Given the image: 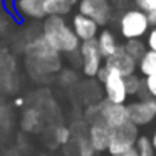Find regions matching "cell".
Masks as SVG:
<instances>
[{"instance_id": "cell-9", "label": "cell", "mask_w": 156, "mask_h": 156, "mask_svg": "<svg viewBox=\"0 0 156 156\" xmlns=\"http://www.w3.org/2000/svg\"><path fill=\"white\" fill-rule=\"evenodd\" d=\"M111 2L109 0H81L79 14L89 17L98 25H106L111 20Z\"/></svg>"}, {"instance_id": "cell-21", "label": "cell", "mask_w": 156, "mask_h": 156, "mask_svg": "<svg viewBox=\"0 0 156 156\" xmlns=\"http://www.w3.org/2000/svg\"><path fill=\"white\" fill-rule=\"evenodd\" d=\"M124 84H126V92L128 96H139L143 91V77L136 74H131L128 77H124Z\"/></svg>"}, {"instance_id": "cell-11", "label": "cell", "mask_w": 156, "mask_h": 156, "mask_svg": "<svg viewBox=\"0 0 156 156\" xmlns=\"http://www.w3.org/2000/svg\"><path fill=\"white\" fill-rule=\"evenodd\" d=\"M104 67L109 69V71H116L121 76L128 77V76L134 74L136 69H138V62L124 51L122 45H118L116 52L111 55V57L104 59Z\"/></svg>"}, {"instance_id": "cell-1", "label": "cell", "mask_w": 156, "mask_h": 156, "mask_svg": "<svg viewBox=\"0 0 156 156\" xmlns=\"http://www.w3.org/2000/svg\"><path fill=\"white\" fill-rule=\"evenodd\" d=\"M42 35L57 52H79L81 41L61 15H49L42 24Z\"/></svg>"}, {"instance_id": "cell-31", "label": "cell", "mask_w": 156, "mask_h": 156, "mask_svg": "<svg viewBox=\"0 0 156 156\" xmlns=\"http://www.w3.org/2000/svg\"><path fill=\"white\" fill-rule=\"evenodd\" d=\"M149 141H151V146H153V149H154V153H156V131L151 134V138H149Z\"/></svg>"}, {"instance_id": "cell-2", "label": "cell", "mask_w": 156, "mask_h": 156, "mask_svg": "<svg viewBox=\"0 0 156 156\" xmlns=\"http://www.w3.org/2000/svg\"><path fill=\"white\" fill-rule=\"evenodd\" d=\"M119 32L126 41L141 39L149 32L148 14L139 9H126L119 17Z\"/></svg>"}, {"instance_id": "cell-3", "label": "cell", "mask_w": 156, "mask_h": 156, "mask_svg": "<svg viewBox=\"0 0 156 156\" xmlns=\"http://www.w3.org/2000/svg\"><path fill=\"white\" fill-rule=\"evenodd\" d=\"M138 126L133 122H126V124L119 126V128L111 129V139H109L108 151L111 156H121L122 153L129 151L131 148L136 146V139H138Z\"/></svg>"}, {"instance_id": "cell-15", "label": "cell", "mask_w": 156, "mask_h": 156, "mask_svg": "<svg viewBox=\"0 0 156 156\" xmlns=\"http://www.w3.org/2000/svg\"><path fill=\"white\" fill-rule=\"evenodd\" d=\"M44 118H42L41 111L37 108H32L29 106L27 109L24 111L20 119V126L25 133H39V131H44Z\"/></svg>"}, {"instance_id": "cell-33", "label": "cell", "mask_w": 156, "mask_h": 156, "mask_svg": "<svg viewBox=\"0 0 156 156\" xmlns=\"http://www.w3.org/2000/svg\"><path fill=\"white\" fill-rule=\"evenodd\" d=\"M41 156H47V154H41Z\"/></svg>"}, {"instance_id": "cell-29", "label": "cell", "mask_w": 156, "mask_h": 156, "mask_svg": "<svg viewBox=\"0 0 156 156\" xmlns=\"http://www.w3.org/2000/svg\"><path fill=\"white\" fill-rule=\"evenodd\" d=\"M9 24H10V22H9V17L5 14H0V34H2V32H5L9 29Z\"/></svg>"}, {"instance_id": "cell-8", "label": "cell", "mask_w": 156, "mask_h": 156, "mask_svg": "<svg viewBox=\"0 0 156 156\" xmlns=\"http://www.w3.org/2000/svg\"><path fill=\"white\" fill-rule=\"evenodd\" d=\"M104 94L108 101L116 102V104H126L128 101V92H126V84H124V76H121L116 71L106 69V77L102 81Z\"/></svg>"}, {"instance_id": "cell-32", "label": "cell", "mask_w": 156, "mask_h": 156, "mask_svg": "<svg viewBox=\"0 0 156 156\" xmlns=\"http://www.w3.org/2000/svg\"><path fill=\"white\" fill-rule=\"evenodd\" d=\"M7 156H24V154H20V151H19V149H12V151L7 153Z\"/></svg>"}, {"instance_id": "cell-7", "label": "cell", "mask_w": 156, "mask_h": 156, "mask_svg": "<svg viewBox=\"0 0 156 156\" xmlns=\"http://www.w3.org/2000/svg\"><path fill=\"white\" fill-rule=\"evenodd\" d=\"M79 55H81V62H82V72L87 77H96L99 72V69L102 67V55L99 52L98 42L94 41H87L82 42L79 45Z\"/></svg>"}, {"instance_id": "cell-4", "label": "cell", "mask_w": 156, "mask_h": 156, "mask_svg": "<svg viewBox=\"0 0 156 156\" xmlns=\"http://www.w3.org/2000/svg\"><path fill=\"white\" fill-rule=\"evenodd\" d=\"M19 84L17 61L7 49H0V91L17 92Z\"/></svg>"}, {"instance_id": "cell-10", "label": "cell", "mask_w": 156, "mask_h": 156, "mask_svg": "<svg viewBox=\"0 0 156 156\" xmlns=\"http://www.w3.org/2000/svg\"><path fill=\"white\" fill-rule=\"evenodd\" d=\"M99 116H101V121L111 129L119 128V126L128 122L126 104H116V102H111L108 99L99 101Z\"/></svg>"}, {"instance_id": "cell-16", "label": "cell", "mask_w": 156, "mask_h": 156, "mask_svg": "<svg viewBox=\"0 0 156 156\" xmlns=\"http://www.w3.org/2000/svg\"><path fill=\"white\" fill-rule=\"evenodd\" d=\"M17 12L29 19H44L47 15L44 0H17Z\"/></svg>"}, {"instance_id": "cell-5", "label": "cell", "mask_w": 156, "mask_h": 156, "mask_svg": "<svg viewBox=\"0 0 156 156\" xmlns=\"http://www.w3.org/2000/svg\"><path fill=\"white\" fill-rule=\"evenodd\" d=\"M25 69L34 81H47L49 76L55 74L61 69V57H25Z\"/></svg>"}, {"instance_id": "cell-6", "label": "cell", "mask_w": 156, "mask_h": 156, "mask_svg": "<svg viewBox=\"0 0 156 156\" xmlns=\"http://www.w3.org/2000/svg\"><path fill=\"white\" fill-rule=\"evenodd\" d=\"M128 111V121L134 126H146L156 118V99L141 98L126 104Z\"/></svg>"}, {"instance_id": "cell-30", "label": "cell", "mask_w": 156, "mask_h": 156, "mask_svg": "<svg viewBox=\"0 0 156 156\" xmlns=\"http://www.w3.org/2000/svg\"><path fill=\"white\" fill-rule=\"evenodd\" d=\"M121 156H139V154H138V149H136V148H131V149H129V151L122 153Z\"/></svg>"}, {"instance_id": "cell-13", "label": "cell", "mask_w": 156, "mask_h": 156, "mask_svg": "<svg viewBox=\"0 0 156 156\" xmlns=\"http://www.w3.org/2000/svg\"><path fill=\"white\" fill-rule=\"evenodd\" d=\"M72 27H74L72 29L74 34L77 35V39L82 41V42L94 41V39L98 37V34H99V25L96 24L94 20H91L89 17L82 15V14L74 15V19H72Z\"/></svg>"}, {"instance_id": "cell-12", "label": "cell", "mask_w": 156, "mask_h": 156, "mask_svg": "<svg viewBox=\"0 0 156 156\" xmlns=\"http://www.w3.org/2000/svg\"><path fill=\"white\" fill-rule=\"evenodd\" d=\"M87 138H89V143L92 144V148H94V151L98 153L108 151L109 139H111V128L106 126L102 121L92 122V124H89Z\"/></svg>"}, {"instance_id": "cell-28", "label": "cell", "mask_w": 156, "mask_h": 156, "mask_svg": "<svg viewBox=\"0 0 156 156\" xmlns=\"http://www.w3.org/2000/svg\"><path fill=\"white\" fill-rule=\"evenodd\" d=\"M146 47H148V51H156V27H153L151 30L148 32Z\"/></svg>"}, {"instance_id": "cell-20", "label": "cell", "mask_w": 156, "mask_h": 156, "mask_svg": "<svg viewBox=\"0 0 156 156\" xmlns=\"http://www.w3.org/2000/svg\"><path fill=\"white\" fill-rule=\"evenodd\" d=\"M122 47H124V51L128 52V54L131 55L136 62L141 61L143 55L146 54V51H148L146 44H144V42H141V39H131V41H126V44L122 45Z\"/></svg>"}, {"instance_id": "cell-18", "label": "cell", "mask_w": 156, "mask_h": 156, "mask_svg": "<svg viewBox=\"0 0 156 156\" xmlns=\"http://www.w3.org/2000/svg\"><path fill=\"white\" fill-rule=\"evenodd\" d=\"M74 0H44V7L47 15H64L69 14Z\"/></svg>"}, {"instance_id": "cell-26", "label": "cell", "mask_w": 156, "mask_h": 156, "mask_svg": "<svg viewBox=\"0 0 156 156\" xmlns=\"http://www.w3.org/2000/svg\"><path fill=\"white\" fill-rule=\"evenodd\" d=\"M76 81H77V76H76L74 71L66 69V71H61V74H59V82L62 86H66V87H71Z\"/></svg>"}, {"instance_id": "cell-27", "label": "cell", "mask_w": 156, "mask_h": 156, "mask_svg": "<svg viewBox=\"0 0 156 156\" xmlns=\"http://www.w3.org/2000/svg\"><path fill=\"white\" fill-rule=\"evenodd\" d=\"M134 4H136V9L146 12V14L156 12V0H134Z\"/></svg>"}, {"instance_id": "cell-22", "label": "cell", "mask_w": 156, "mask_h": 156, "mask_svg": "<svg viewBox=\"0 0 156 156\" xmlns=\"http://www.w3.org/2000/svg\"><path fill=\"white\" fill-rule=\"evenodd\" d=\"M76 144V149H77V156H94L96 151L92 148V144L89 143L87 136H81V138H72Z\"/></svg>"}, {"instance_id": "cell-19", "label": "cell", "mask_w": 156, "mask_h": 156, "mask_svg": "<svg viewBox=\"0 0 156 156\" xmlns=\"http://www.w3.org/2000/svg\"><path fill=\"white\" fill-rule=\"evenodd\" d=\"M141 76H156V51H146L143 59L138 62Z\"/></svg>"}, {"instance_id": "cell-25", "label": "cell", "mask_w": 156, "mask_h": 156, "mask_svg": "<svg viewBox=\"0 0 156 156\" xmlns=\"http://www.w3.org/2000/svg\"><path fill=\"white\" fill-rule=\"evenodd\" d=\"M134 148L138 149L139 156H156L154 149H153V146H151V141H149V138H146V136H138Z\"/></svg>"}, {"instance_id": "cell-17", "label": "cell", "mask_w": 156, "mask_h": 156, "mask_svg": "<svg viewBox=\"0 0 156 156\" xmlns=\"http://www.w3.org/2000/svg\"><path fill=\"white\" fill-rule=\"evenodd\" d=\"M96 42H98V47H99V52H101L102 59L111 57L119 45L118 41H116V35L111 30H102L101 34H98Z\"/></svg>"}, {"instance_id": "cell-23", "label": "cell", "mask_w": 156, "mask_h": 156, "mask_svg": "<svg viewBox=\"0 0 156 156\" xmlns=\"http://www.w3.org/2000/svg\"><path fill=\"white\" fill-rule=\"evenodd\" d=\"M12 128V111L10 106L0 98V129L9 131Z\"/></svg>"}, {"instance_id": "cell-14", "label": "cell", "mask_w": 156, "mask_h": 156, "mask_svg": "<svg viewBox=\"0 0 156 156\" xmlns=\"http://www.w3.org/2000/svg\"><path fill=\"white\" fill-rule=\"evenodd\" d=\"M44 139L49 148H57V146H66L72 139L71 129L62 124H51L44 128Z\"/></svg>"}, {"instance_id": "cell-24", "label": "cell", "mask_w": 156, "mask_h": 156, "mask_svg": "<svg viewBox=\"0 0 156 156\" xmlns=\"http://www.w3.org/2000/svg\"><path fill=\"white\" fill-rule=\"evenodd\" d=\"M141 98H153L156 99V76H146L143 77V91Z\"/></svg>"}]
</instances>
